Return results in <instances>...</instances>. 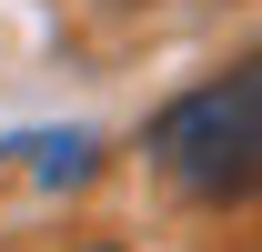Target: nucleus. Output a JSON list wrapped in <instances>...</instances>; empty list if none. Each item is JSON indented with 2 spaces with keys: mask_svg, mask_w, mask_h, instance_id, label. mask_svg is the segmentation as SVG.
I'll return each mask as SVG.
<instances>
[{
  "mask_svg": "<svg viewBox=\"0 0 262 252\" xmlns=\"http://www.w3.org/2000/svg\"><path fill=\"white\" fill-rule=\"evenodd\" d=\"M20 152H31L40 182H81V172H91V131H40V141H20Z\"/></svg>",
  "mask_w": 262,
  "mask_h": 252,
  "instance_id": "f03ea898",
  "label": "nucleus"
},
{
  "mask_svg": "<svg viewBox=\"0 0 262 252\" xmlns=\"http://www.w3.org/2000/svg\"><path fill=\"white\" fill-rule=\"evenodd\" d=\"M151 172L171 192H192V202H232V192H262V61L222 71V81H202L182 91L151 121Z\"/></svg>",
  "mask_w": 262,
  "mask_h": 252,
  "instance_id": "f257e3e1",
  "label": "nucleus"
}]
</instances>
